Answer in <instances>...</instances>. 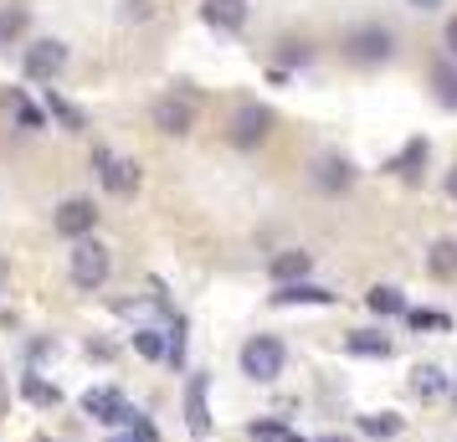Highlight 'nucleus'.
<instances>
[{
  "label": "nucleus",
  "instance_id": "19",
  "mask_svg": "<svg viewBox=\"0 0 457 442\" xmlns=\"http://www.w3.org/2000/svg\"><path fill=\"white\" fill-rule=\"evenodd\" d=\"M21 396L31 401V406H57L62 391H57V386H46L42 376H21Z\"/></svg>",
  "mask_w": 457,
  "mask_h": 442
},
{
  "label": "nucleus",
  "instance_id": "9",
  "mask_svg": "<svg viewBox=\"0 0 457 442\" xmlns=\"http://www.w3.org/2000/svg\"><path fill=\"white\" fill-rule=\"evenodd\" d=\"M93 227H98V206H93V201L78 196V201H62V206H57V232H62V237L83 242Z\"/></svg>",
  "mask_w": 457,
  "mask_h": 442
},
{
  "label": "nucleus",
  "instance_id": "8",
  "mask_svg": "<svg viewBox=\"0 0 457 442\" xmlns=\"http://www.w3.org/2000/svg\"><path fill=\"white\" fill-rule=\"evenodd\" d=\"M211 380L206 376H190L186 380V427H190V438H211Z\"/></svg>",
  "mask_w": 457,
  "mask_h": 442
},
{
  "label": "nucleus",
  "instance_id": "3",
  "mask_svg": "<svg viewBox=\"0 0 457 442\" xmlns=\"http://www.w3.org/2000/svg\"><path fill=\"white\" fill-rule=\"evenodd\" d=\"M72 283L83 288V294H93V288H104L108 283V247L104 242H78L72 247Z\"/></svg>",
  "mask_w": 457,
  "mask_h": 442
},
{
  "label": "nucleus",
  "instance_id": "10",
  "mask_svg": "<svg viewBox=\"0 0 457 442\" xmlns=\"http://www.w3.org/2000/svg\"><path fill=\"white\" fill-rule=\"evenodd\" d=\"M83 412H87L93 421H104V427H119L129 406H124V396H119L113 386H93V391L83 396Z\"/></svg>",
  "mask_w": 457,
  "mask_h": 442
},
{
  "label": "nucleus",
  "instance_id": "4",
  "mask_svg": "<svg viewBox=\"0 0 457 442\" xmlns=\"http://www.w3.org/2000/svg\"><path fill=\"white\" fill-rule=\"evenodd\" d=\"M62 67H67V46L57 42V37H42V42L26 46V78H31V83H52Z\"/></svg>",
  "mask_w": 457,
  "mask_h": 442
},
{
  "label": "nucleus",
  "instance_id": "2",
  "mask_svg": "<svg viewBox=\"0 0 457 442\" xmlns=\"http://www.w3.org/2000/svg\"><path fill=\"white\" fill-rule=\"evenodd\" d=\"M283 360H288V350H283V339H272V335H252L247 345H242V376L252 380H278L283 376Z\"/></svg>",
  "mask_w": 457,
  "mask_h": 442
},
{
  "label": "nucleus",
  "instance_id": "11",
  "mask_svg": "<svg viewBox=\"0 0 457 442\" xmlns=\"http://www.w3.org/2000/svg\"><path fill=\"white\" fill-rule=\"evenodd\" d=\"M201 21L216 31H242L247 26V0H201Z\"/></svg>",
  "mask_w": 457,
  "mask_h": 442
},
{
  "label": "nucleus",
  "instance_id": "12",
  "mask_svg": "<svg viewBox=\"0 0 457 442\" xmlns=\"http://www.w3.org/2000/svg\"><path fill=\"white\" fill-rule=\"evenodd\" d=\"M313 180H319V190H345V186H354V170H350V160L324 154V160H319V170H313Z\"/></svg>",
  "mask_w": 457,
  "mask_h": 442
},
{
  "label": "nucleus",
  "instance_id": "20",
  "mask_svg": "<svg viewBox=\"0 0 457 442\" xmlns=\"http://www.w3.org/2000/svg\"><path fill=\"white\" fill-rule=\"evenodd\" d=\"M401 427H406V421L395 417V412H380V417H360V432H365V438H401Z\"/></svg>",
  "mask_w": 457,
  "mask_h": 442
},
{
  "label": "nucleus",
  "instance_id": "24",
  "mask_svg": "<svg viewBox=\"0 0 457 442\" xmlns=\"http://www.w3.org/2000/svg\"><path fill=\"white\" fill-rule=\"evenodd\" d=\"M21 31H26V11L21 5H5V11H0V37L11 42V37H21Z\"/></svg>",
  "mask_w": 457,
  "mask_h": 442
},
{
  "label": "nucleus",
  "instance_id": "26",
  "mask_svg": "<svg viewBox=\"0 0 457 442\" xmlns=\"http://www.w3.org/2000/svg\"><path fill=\"white\" fill-rule=\"evenodd\" d=\"M416 324V329H447V324H453V319L447 314H432V309H411V314H406Z\"/></svg>",
  "mask_w": 457,
  "mask_h": 442
},
{
  "label": "nucleus",
  "instance_id": "33",
  "mask_svg": "<svg viewBox=\"0 0 457 442\" xmlns=\"http://www.w3.org/2000/svg\"><path fill=\"white\" fill-rule=\"evenodd\" d=\"M283 442H303V438H293V432H283Z\"/></svg>",
  "mask_w": 457,
  "mask_h": 442
},
{
  "label": "nucleus",
  "instance_id": "30",
  "mask_svg": "<svg viewBox=\"0 0 457 442\" xmlns=\"http://www.w3.org/2000/svg\"><path fill=\"white\" fill-rule=\"evenodd\" d=\"M411 11H421V16H432V11H442V0H406Z\"/></svg>",
  "mask_w": 457,
  "mask_h": 442
},
{
  "label": "nucleus",
  "instance_id": "35",
  "mask_svg": "<svg viewBox=\"0 0 457 442\" xmlns=\"http://www.w3.org/2000/svg\"><path fill=\"white\" fill-rule=\"evenodd\" d=\"M453 396H457V391H453Z\"/></svg>",
  "mask_w": 457,
  "mask_h": 442
},
{
  "label": "nucleus",
  "instance_id": "32",
  "mask_svg": "<svg viewBox=\"0 0 457 442\" xmlns=\"http://www.w3.org/2000/svg\"><path fill=\"white\" fill-rule=\"evenodd\" d=\"M447 190H453V201H457V170H453V175H447Z\"/></svg>",
  "mask_w": 457,
  "mask_h": 442
},
{
  "label": "nucleus",
  "instance_id": "16",
  "mask_svg": "<svg viewBox=\"0 0 457 442\" xmlns=\"http://www.w3.org/2000/svg\"><path fill=\"white\" fill-rule=\"evenodd\" d=\"M365 304H370L380 319H386V314H406V298H401V288H391V283L370 288V298H365Z\"/></svg>",
  "mask_w": 457,
  "mask_h": 442
},
{
  "label": "nucleus",
  "instance_id": "29",
  "mask_svg": "<svg viewBox=\"0 0 457 442\" xmlns=\"http://www.w3.org/2000/svg\"><path fill=\"white\" fill-rule=\"evenodd\" d=\"M442 46H447V57H457V16L447 21V31H442Z\"/></svg>",
  "mask_w": 457,
  "mask_h": 442
},
{
  "label": "nucleus",
  "instance_id": "27",
  "mask_svg": "<svg viewBox=\"0 0 457 442\" xmlns=\"http://www.w3.org/2000/svg\"><path fill=\"white\" fill-rule=\"evenodd\" d=\"M16 113H21V124H26V129H42V113H37L31 104H21V98H16Z\"/></svg>",
  "mask_w": 457,
  "mask_h": 442
},
{
  "label": "nucleus",
  "instance_id": "25",
  "mask_svg": "<svg viewBox=\"0 0 457 442\" xmlns=\"http://www.w3.org/2000/svg\"><path fill=\"white\" fill-rule=\"evenodd\" d=\"M436 88H442V104H453L457 108V67H436Z\"/></svg>",
  "mask_w": 457,
  "mask_h": 442
},
{
  "label": "nucleus",
  "instance_id": "21",
  "mask_svg": "<svg viewBox=\"0 0 457 442\" xmlns=\"http://www.w3.org/2000/svg\"><path fill=\"white\" fill-rule=\"evenodd\" d=\"M46 108H52V113H57V119H62V124L72 129V134H78V129H87V119H83V113H78L72 104H67L57 88H46Z\"/></svg>",
  "mask_w": 457,
  "mask_h": 442
},
{
  "label": "nucleus",
  "instance_id": "13",
  "mask_svg": "<svg viewBox=\"0 0 457 442\" xmlns=\"http://www.w3.org/2000/svg\"><path fill=\"white\" fill-rule=\"evenodd\" d=\"M278 309H288V304H334L329 288H319V283H283L278 294H272Z\"/></svg>",
  "mask_w": 457,
  "mask_h": 442
},
{
  "label": "nucleus",
  "instance_id": "14",
  "mask_svg": "<svg viewBox=\"0 0 457 442\" xmlns=\"http://www.w3.org/2000/svg\"><path fill=\"white\" fill-rule=\"evenodd\" d=\"M345 350L365 355V360H386L391 355V339L380 335V329H354V335H345Z\"/></svg>",
  "mask_w": 457,
  "mask_h": 442
},
{
  "label": "nucleus",
  "instance_id": "6",
  "mask_svg": "<svg viewBox=\"0 0 457 442\" xmlns=\"http://www.w3.org/2000/svg\"><path fill=\"white\" fill-rule=\"evenodd\" d=\"M149 119H154V129H160V134H170V139H186L190 129H195V108H190V98H154Z\"/></svg>",
  "mask_w": 457,
  "mask_h": 442
},
{
  "label": "nucleus",
  "instance_id": "5",
  "mask_svg": "<svg viewBox=\"0 0 457 442\" xmlns=\"http://www.w3.org/2000/svg\"><path fill=\"white\" fill-rule=\"evenodd\" d=\"M268 134H272V108L247 104V108H237V113H231V145H237V149H257Z\"/></svg>",
  "mask_w": 457,
  "mask_h": 442
},
{
  "label": "nucleus",
  "instance_id": "18",
  "mask_svg": "<svg viewBox=\"0 0 457 442\" xmlns=\"http://www.w3.org/2000/svg\"><path fill=\"white\" fill-rule=\"evenodd\" d=\"M442 386H447V380H442V371H436V365H416V371H411V391L421 401L442 396Z\"/></svg>",
  "mask_w": 457,
  "mask_h": 442
},
{
  "label": "nucleus",
  "instance_id": "1",
  "mask_svg": "<svg viewBox=\"0 0 457 442\" xmlns=\"http://www.w3.org/2000/svg\"><path fill=\"white\" fill-rule=\"evenodd\" d=\"M391 52H395V31L391 26H380V21H365V26H350L345 31V57L350 63H391Z\"/></svg>",
  "mask_w": 457,
  "mask_h": 442
},
{
  "label": "nucleus",
  "instance_id": "31",
  "mask_svg": "<svg viewBox=\"0 0 457 442\" xmlns=\"http://www.w3.org/2000/svg\"><path fill=\"white\" fill-rule=\"evenodd\" d=\"M108 442H145V438H134V432H119V438H108Z\"/></svg>",
  "mask_w": 457,
  "mask_h": 442
},
{
  "label": "nucleus",
  "instance_id": "34",
  "mask_svg": "<svg viewBox=\"0 0 457 442\" xmlns=\"http://www.w3.org/2000/svg\"><path fill=\"white\" fill-rule=\"evenodd\" d=\"M324 442H350V438H324Z\"/></svg>",
  "mask_w": 457,
  "mask_h": 442
},
{
  "label": "nucleus",
  "instance_id": "28",
  "mask_svg": "<svg viewBox=\"0 0 457 442\" xmlns=\"http://www.w3.org/2000/svg\"><path fill=\"white\" fill-rule=\"evenodd\" d=\"M149 11H154V0H129V11H124V16H129V21H145Z\"/></svg>",
  "mask_w": 457,
  "mask_h": 442
},
{
  "label": "nucleus",
  "instance_id": "22",
  "mask_svg": "<svg viewBox=\"0 0 457 442\" xmlns=\"http://www.w3.org/2000/svg\"><path fill=\"white\" fill-rule=\"evenodd\" d=\"M416 165H427V139H411V145H406V149L391 160L395 175H416Z\"/></svg>",
  "mask_w": 457,
  "mask_h": 442
},
{
  "label": "nucleus",
  "instance_id": "7",
  "mask_svg": "<svg viewBox=\"0 0 457 442\" xmlns=\"http://www.w3.org/2000/svg\"><path fill=\"white\" fill-rule=\"evenodd\" d=\"M93 165H98V180H104L113 196H129V190L139 186V165H134V160H119L113 149H93Z\"/></svg>",
  "mask_w": 457,
  "mask_h": 442
},
{
  "label": "nucleus",
  "instance_id": "15",
  "mask_svg": "<svg viewBox=\"0 0 457 442\" xmlns=\"http://www.w3.org/2000/svg\"><path fill=\"white\" fill-rule=\"evenodd\" d=\"M309 263H313V257L298 253V247H293V253H278V257H272V278H278V283H303Z\"/></svg>",
  "mask_w": 457,
  "mask_h": 442
},
{
  "label": "nucleus",
  "instance_id": "17",
  "mask_svg": "<svg viewBox=\"0 0 457 442\" xmlns=\"http://www.w3.org/2000/svg\"><path fill=\"white\" fill-rule=\"evenodd\" d=\"M427 268H432V278H457V242H436L427 253Z\"/></svg>",
  "mask_w": 457,
  "mask_h": 442
},
{
  "label": "nucleus",
  "instance_id": "23",
  "mask_svg": "<svg viewBox=\"0 0 457 442\" xmlns=\"http://www.w3.org/2000/svg\"><path fill=\"white\" fill-rule=\"evenodd\" d=\"M134 350L145 360H165V339H160V329H139L134 335Z\"/></svg>",
  "mask_w": 457,
  "mask_h": 442
}]
</instances>
